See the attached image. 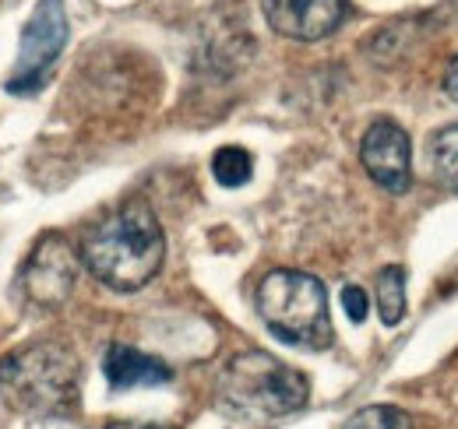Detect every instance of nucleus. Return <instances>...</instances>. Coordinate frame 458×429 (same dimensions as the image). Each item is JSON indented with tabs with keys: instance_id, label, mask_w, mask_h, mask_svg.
Segmentation results:
<instances>
[{
	"instance_id": "1",
	"label": "nucleus",
	"mask_w": 458,
	"mask_h": 429,
	"mask_svg": "<svg viewBox=\"0 0 458 429\" xmlns=\"http://www.w3.org/2000/svg\"><path fill=\"white\" fill-rule=\"evenodd\" d=\"M81 265L114 292L145 289L166 257V236L145 201H123L81 236Z\"/></svg>"
},
{
	"instance_id": "2",
	"label": "nucleus",
	"mask_w": 458,
	"mask_h": 429,
	"mask_svg": "<svg viewBox=\"0 0 458 429\" xmlns=\"http://www.w3.org/2000/svg\"><path fill=\"white\" fill-rule=\"evenodd\" d=\"M307 398H310L307 376L261 349L236 352L233 359H226L216 380V408L226 419L247 426L293 416L307 405Z\"/></svg>"
},
{
	"instance_id": "3",
	"label": "nucleus",
	"mask_w": 458,
	"mask_h": 429,
	"mask_svg": "<svg viewBox=\"0 0 458 429\" xmlns=\"http://www.w3.org/2000/svg\"><path fill=\"white\" fill-rule=\"evenodd\" d=\"M81 366L60 341H36L0 359V398L29 419H64L78 408Z\"/></svg>"
},
{
	"instance_id": "4",
	"label": "nucleus",
	"mask_w": 458,
	"mask_h": 429,
	"mask_svg": "<svg viewBox=\"0 0 458 429\" xmlns=\"http://www.w3.org/2000/svg\"><path fill=\"white\" fill-rule=\"evenodd\" d=\"M254 307L265 327L286 345L321 352L335 338L332 317H328V292L307 271H268L254 292Z\"/></svg>"
},
{
	"instance_id": "5",
	"label": "nucleus",
	"mask_w": 458,
	"mask_h": 429,
	"mask_svg": "<svg viewBox=\"0 0 458 429\" xmlns=\"http://www.w3.org/2000/svg\"><path fill=\"white\" fill-rule=\"evenodd\" d=\"M67 36H71V21H67L64 0H39L32 18L21 29L18 60H14L4 88L11 96H36L47 85V78L54 74L60 54L67 46Z\"/></svg>"
},
{
	"instance_id": "6",
	"label": "nucleus",
	"mask_w": 458,
	"mask_h": 429,
	"mask_svg": "<svg viewBox=\"0 0 458 429\" xmlns=\"http://www.w3.org/2000/svg\"><path fill=\"white\" fill-rule=\"evenodd\" d=\"M78 261H81V254L71 247L67 236L47 232L32 247L25 268L18 274L25 299L43 307V310L64 307L71 299V292H74V282H78Z\"/></svg>"
},
{
	"instance_id": "7",
	"label": "nucleus",
	"mask_w": 458,
	"mask_h": 429,
	"mask_svg": "<svg viewBox=\"0 0 458 429\" xmlns=\"http://www.w3.org/2000/svg\"><path fill=\"white\" fill-rule=\"evenodd\" d=\"M360 162L367 176L388 194H405L412 187V145L395 120H374L363 130Z\"/></svg>"
},
{
	"instance_id": "8",
	"label": "nucleus",
	"mask_w": 458,
	"mask_h": 429,
	"mask_svg": "<svg viewBox=\"0 0 458 429\" xmlns=\"http://www.w3.org/2000/svg\"><path fill=\"white\" fill-rule=\"evenodd\" d=\"M261 11L272 32L296 43H318L343 25L349 4L345 0H261Z\"/></svg>"
},
{
	"instance_id": "9",
	"label": "nucleus",
	"mask_w": 458,
	"mask_h": 429,
	"mask_svg": "<svg viewBox=\"0 0 458 429\" xmlns=\"http://www.w3.org/2000/svg\"><path fill=\"white\" fill-rule=\"evenodd\" d=\"M103 376H106L110 391H134V387L170 383L173 370L163 359H156V356H148L141 349H131V345L114 341L106 349V356H103Z\"/></svg>"
},
{
	"instance_id": "10",
	"label": "nucleus",
	"mask_w": 458,
	"mask_h": 429,
	"mask_svg": "<svg viewBox=\"0 0 458 429\" xmlns=\"http://www.w3.org/2000/svg\"><path fill=\"white\" fill-rule=\"evenodd\" d=\"M377 314L385 327H395L405 317V271L399 265H388L377 274Z\"/></svg>"
},
{
	"instance_id": "11",
	"label": "nucleus",
	"mask_w": 458,
	"mask_h": 429,
	"mask_svg": "<svg viewBox=\"0 0 458 429\" xmlns=\"http://www.w3.org/2000/svg\"><path fill=\"white\" fill-rule=\"evenodd\" d=\"M212 176H216V183L226 187V190H236V187L250 183V176H254V159H250V152L240 148V145H223V148L212 156Z\"/></svg>"
},
{
	"instance_id": "12",
	"label": "nucleus",
	"mask_w": 458,
	"mask_h": 429,
	"mask_svg": "<svg viewBox=\"0 0 458 429\" xmlns=\"http://www.w3.org/2000/svg\"><path fill=\"white\" fill-rule=\"evenodd\" d=\"M430 165H434L437 180L458 194V123L430 138Z\"/></svg>"
},
{
	"instance_id": "13",
	"label": "nucleus",
	"mask_w": 458,
	"mask_h": 429,
	"mask_svg": "<svg viewBox=\"0 0 458 429\" xmlns=\"http://www.w3.org/2000/svg\"><path fill=\"white\" fill-rule=\"evenodd\" d=\"M343 429H412V419L395 405H367L352 412Z\"/></svg>"
},
{
	"instance_id": "14",
	"label": "nucleus",
	"mask_w": 458,
	"mask_h": 429,
	"mask_svg": "<svg viewBox=\"0 0 458 429\" xmlns=\"http://www.w3.org/2000/svg\"><path fill=\"white\" fill-rule=\"evenodd\" d=\"M343 310H345V317H349L352 324L367 321L370 299H367V292H363L360 285H345V289H343Z\"/></svg>"
},
{
	"instance_id": "15",
	"label": "nucleus",
	"mask_w": 458,
	"mask_h": 429,
	"mask_svg": "<svg viewBox=\"0 0 458 429\" xmlns=\"http://www.w3.org/2000/svg\"><path fill=\"white\" fill-rule=\"evenodd\" d=\"M106 429H176V426H166V423H138V419H114Z\"/></svg>"
},
{
	"instance_id": "16",
	"label": "nucleus",
	"mask_w": 458,
	"mask_h": 429,
	"mask_svg": "<svg viewBox=\"0 0 458 429\" xmlns=\"http://www.w3.org/2000/svg\"><path fill=\"white\" fill-rule=\"evenodd\" d=\"M445 92H448L452 99H458V56L448 63V71H445Z\"/></svg>"
}]
</instances>
